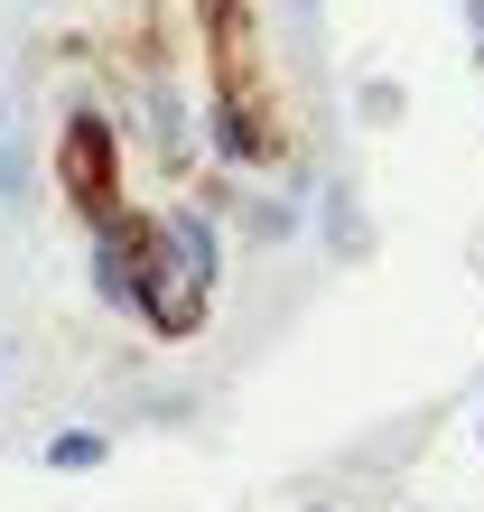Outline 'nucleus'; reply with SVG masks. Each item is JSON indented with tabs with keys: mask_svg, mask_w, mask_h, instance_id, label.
I'll use <instances>...</instances> for the list:
<instances>
[{
	"mask_svg": "<svg viewBox=\"0 0 484 512\" xmlns=\"http://www.w3.org/2000/svg\"><path fill=\"white\" fill-rule=\"evenodd\" d=\"M47 466H103V438H94V429H66V438H47Z\"/></svg>",
	"mask_w": 484,
	"mask_h": 512,
	"instance_id": "4",
	"label": "nucleus"
},
{
	"mask_svg": "<svg viewBox=\"0 0 484 512\" xmlns=\"http://www.w3.org/2000/svg\"><path fill=\"white\" fill-rule=\"evenodd\" d=\"M56 187H66V205L94 233L131 215V205H121V140H112L103 112H75V122H66V140H56Z\"/></svg>",
	"mask_w": 484,
	"mask_h": 512,
	"instance_id": "3",
	"label": "nucleus"
},
{
	"mask_svg": "<svg viewBox=\"0 0 484 512\" xmlns=\"http://www.w3.org/2000/svg\"><path fill=\"white\" fill-rule=\"evenodd\" d=\"M94 289L131 298L149 317V336L187 345L215 308V233L196 215H121L94 233Z\"/></svg>",
	"mask_w": 484,
	"mask_h": 512,
	"instance_id": "1",
	"label": "nucleus"
},
{
	"mask_svg": "<svg viewBox=\"0 0 484 512\" xmlns=\"http://www.w3.org/2000/svg\"><path fill=\"white\" fill-rule=\"evenodd\" d=\"M205 28V103H215V149L233 168H270L280 159V94L261 66V28L242 0H196Z\"/></svg>",
	"mask_w": 484,
	"mask_h": 512,
	"instance_id": "2",
	"label": "nucleus"
},
{
	"mask_svg": "<svg viewBox=\"0 0 484 512\" xmlns=\"http://www.w3.org/2000/svg\"><path fill=\"white\" fill-rule=\"evenodd\" d=\"M298 10H317V0H298Z\"/></svg>",
	"mask_w": 484,
	"mask_h": 512,
	"instance_id": "5",
	"label": "nucleus"
}]
</instances>
